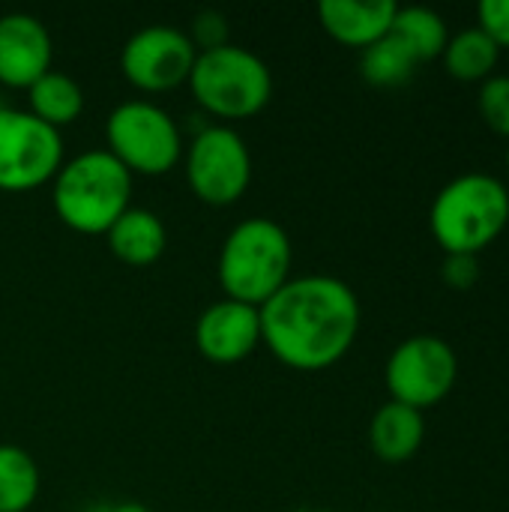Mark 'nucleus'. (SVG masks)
<instances>
[{"label":"nucleus","instance_id":"nucleus-7","mask_svg":"<svg viewBox=\"0 0 509 512\" xmlns=\"http://www.w3.org/2000/svg\"><path fill=\"white\" fill-rule=\"evenodd\" d=\"M63 138L30 111L0 108V189L27 192L57 177Z\"/></svg>","mask_w":509,"mask_h":512},{"label":"nucleus","instance_id":"nucleus-25","mask_svg":"<svg viewBox=\"0 0 509 512\" xmlns=\"http://www.w3.org/2000/svg\"><path fill=\"white\" fill-rule=\"evenodd\" d=\"M105 512H150L147 507H141V504H135V501H126V504H117V507H111V510Z\"/></svg>","mask_w":509,"mask_h":512},{"label":"nucleus","instance_id":"nucleus-15","mask_svg":"<svg viewBox=\"0 0 509 512\" xmlns=\"http://www.w3.org/2000/svg\"><path fill=\"white\" fill-rule=\"evenodd\" d=\"M108 246L114 258L129 267H150L165 255L168 231L153 210L129 207L108 231Z\"/></svg>","mask_w":509,"mask_h":512},{"label":"nucleus","instance_id":"nucleus-4","mask_svg":"<svg viewBox=\"0 0 509 512\" xmlns=\"http://www.w3.org/2000/svg\"><path fill=\"white\" fill-rule=\"evenodd\" d=\"M291 240L273 219L240 222L219 252V285L228 300L264 306L291 276Z\"/></svg>","mask_w":509,"mask_h":512},{"label":"nucleus","instance_id":"nucleus-22","mask_svg":"<svg viewBox=\"0 0 509 512\" xmlns=\"http://www.w3.org/2000/svg\"><path fill=\"white\" fill-rule=\"evenodd\" d=\"M477 18H480L477 27L498 48H509V0H483L477 6Z\"/></svg>","mask_w":509,"mask_h":512},{"label":"nucleus","instance_id":"nucleus-26","mask_svg":"<svg viewBox=\"0 0 509 512\" xmlns=\"http://www.w3.org/2000/svg\"><path fill=\"white\" fill-rule=\"evenodd\" d=\"M300 512H330V510H312V507H309V510H300Z\"/></svg>","mask_w":509,"mask_h":512},{"label":"nucleus","instance_id":"nucleus-9","mask_svg":"<svg viewBox=\"0 0 509 512\" xmlns=\"http://www.w3.org/2000/svg\"><path fill=\"white\" fill-rule=\"evenodd\" d=\"M186 180L192 192L216 207L246 195L252 180V156L246 141L228 126L204 129L186 153Z\"/></svg>","mask_w":509,"mask_h":512},{"label":"nucleus","instance_id":"nucleus-6","mask_svg":"<svg viewBox=\"0 0 509 512\" xmlns=\"http://www.w3.org/2000/svg\"><path fill=\"white\" fill-rule=\"evenodd\" d=\"M105 138L108 153L129 174H168L183 153L177 123L153 102L117 105L105 123Z\"/></svg>","mask_w":509,"mask_h":512},{"label":"nucleus","instance_id":"nucleus-19","mask_svg":"<svg viewBox=\"0 0 509 512\" xmlns=\"http://www.w3.org/2000/svg\"><path fill=\"white\" fill-rule=\"evenodd\" d=\"M39 471L27 450L0 444V512H24L36 501Z\"/></svg>","mask_w":509,"mask_h":512},{"label":"nucleus","instance_id":"nucleus-17","mask_svg":"<svg viewBox=\"0 0 509 512\" xmlns=\"http://www.w3.org/2000/svg\"><path fill=\"white\" fill-rule=\"evenodd\" d=\"M30 114L42 123H48L51 129L60 132V126H69L81 117V108H84V93L81 87L63 75V72H54L48 69L30 90Z\"/></svg>","mask_w":509,"mask_h":512},{"label":"nucleus","instance_id":"nucleus-10","mask_svg":"<svg viewBox=\"0 0 509 512\" xmlns=\"http://www.w3.org/2000/svg\"><path fill=\"white\" fill-rule=\"evenodd\" d=\"M198 48L192 45L189 33L165 24H153L138 30L123 54L120 69L126 81L144 93H162L183 81H189V72L195 66Z\"/></svg>","mask_w":509,"mask_h":512},{"label":"nucleus","instance_id":"nucleus-14","mask_svg":"<svg viewBox=\"0 0 509 512\" xmlns=\"http://www.w3.org/2000/svg\"><path fill=\"white\" fill-rule=\"evenodd\" d=\"M423 438H426L423 411L408 408V405L393 402V399L375 411L372 426H369V441H372L375 456L381 462H390V465L414 459Z\"/></svg>","mask_w":509,"mask_h":512},{"label":"nucleus","instance_id":"nucleus-3","mask_svg":"<svg viewBox=\"0 0 509 512\" xmlns=\"http://www.w3.org/2000/svg\"><path fill=\"white\" fill-rule=\"evenodd\" d=\"M51 198L63 225L78 234H105L129 210L132 174L108 150H87L60 165Z\"/></svg>","mask_w":509,"mask_h":512},{"label":"nucleus","instance_id":"nucleus-2","mask_svg":"<svg viewBox=\"0 0 509 512\" xmlns=\"http://www.w3.org/2000/svg\"><path fill=\"white\" fill-rule=\"evenodd\" d=\"M509 189L492 174H462L432 201L429 228L447 255L477 258L507 228Z\"/></svg>","mask_w":509,"mask_h":512},{"label":"nucleus","instance_id":"nucleus-8","mask_svg":"<svg viewBox=\"0 0 509 512\" xmlns=\"http://www.w3.org/2000/svg\"><path fill=\"white\" fill-rule=\"evenodd\" d=\"M387 390L393 402L426 411L444 402L459 378L456 351L432 333L405 339L387 360Z\"/></svg>","mask_w":509,"mask_h":512},{"label":"nucleus","instance_id":"nucleus-18","mask_svg":"<svg viewBox=\"0 0 509 512\" xmlns=\"http://www.w3.org/2000/svg\"><path fill=\"white\" fill-rule=\"evenodd\" d=\"M390 33L417 57V63H426V60L441 57L444 48H447V42H450L444 18L435 9H426V6L396 9V18H393Z\"/></svg>","mask_w":509,"mask_h":512},{"label":"nucleus","instance_id":"nucleus-12","mask_svg":"<svg viewBox=\"0 0 509 512\" xmlns=\"http://www.w3.org/2000/svg\"><path fill=\"white\" fill-rule=\"evenodd\" d=\"M51 69V33L33 15L0 18V84L30 90Z\"/></svg>","mask_w":509,"mask_h":512},{"label":"nucleus","instance_id":"nucleus-23","mask_svg":"<svg viewBox=\"0 0 509 512\" xmlns=\"http://www.w3.org/2000/svg\"><path fill=\"white\" fill-rule=\"evenodd\" d=\"M192 45L201 48V51H210V48H219L225 45V21L219 12H201L195 18V27H192Z\"/></svg>","mask_w":509,"mask_h":512},{"label":"nucleus","instance_id":"nucleus-1","mask_svg":"<svg viewBox=\"0 0 509 512\" xmlns=\"http://www.w3.org/2000/svg\"><path fill=\"white\" fill-rule=\"evenodd\" d=\"M261 339L282 366L321 372L336 366L360 330V300L342 279H288L261 309Z\"/></svg>","mask_w":509,"mask_h":512},{"label":"nucleus","instance_id":"nucleus-27","mask_svg":"<svg viewBox=\"0 0 509 512\" xmlns=\"http://www.w3.org/2000/svg\"><path fill=\"white\" fill-rule=\"evenodd\" d=\"M507 171H509V150H507Z\"/></svg>","mask_w":509,"mask_h":512},{"label":"nucleus","instance_id":"nucleus-16","mask_svg":"<svg viewBox=\"0 0 509 512\" xmlns=\"http://www.w3.org/2000/svg\"><path fill=\"white\" fill-rule=\"evenodd\" d=\"M444 66L456 81L465 84H483L486 78L495 75V66L501 60V48L480 30V27H468L456 36H450L447 48H444Z\"/></svg>","mask_w":509,"mask_h":512},{"label":"nucleus","instance_id":"nucleus-21","mask_svg":"<svg viewBox=\"0 0 509 512\" xmlns=\"http://www.w3.org/2000/svg\"><path fill=\"white\" fill-rule=\"evenodd\" d=\"M477 105H480V117L486 120V126L509 138V75L486 78L480 87Z\"/></svg>","mask_w":509,"mask_h":512},{"label":"nucleus","instance_id":"nucleus-20","mask_svg":"<svg viewBox=\"0 0 509 512\" xmlns=\"http://www.w3.org/2000/svg\"><path fill=\"white\" fill-rule=\"evenodd\" d=\"M417 66H420L417 57L393 33L363 48V57H360V72L375 87H399L414 75Z\"/></svg>","mask_w":509,"mask_h":512},{"label":"nucleus","instance_id":"nucleus-11","mask_svg":"<svg viewBox=\"0 0 509 512\" xmlns=\"http://www.w3.org/2000/svg\"><path fill=\"white\" fill-rule=\"evenodd\" d=\"M261 342V312L258 306L219 300L207 306L195 324V345L198 351L219 366H234L246 360L255 345Z\"/></svg>","mask_w":509,"mask_h":512},{"label":"nucleus","instance_id":"nucleus-13","mask_svg":"<svg viewBox=\"0 0 509 512\" xmlns=\"http://www.w3.org/2000/svg\"><path fill=\"white\" fill-rule=\"evenodd\" d=\"M396 9L393 0H321L318 18L336 42L369 48L390 33Z\"/></svg>","mask_w":509,"mask_h":512},{"label":"nucleus","instance_id":"nucleus-5","mask_svg":"<svg viewBox=\"0 0 509 512\" xmlns=\"http://www.w3.org/2000/svg\"><path fill=\"white\" fill-rule=\"evenodd\" d=\"M195 102L225 120L255 117L273 96V75L267 63L240 45H219L198 51L189 72Z\"/></svg>","mask_w":509,"mask_h":512},{"label":"nucleus","instance_id":"nucleus-24","mask_svg":"<svg viewBox=\"0 0 509 512\" xmlns=\"http://www.w3.org/2000/svg\"><path fill=\"white\" fill-rule=\"evenodd\" d=\"M480 279V264L471 255H450V261L444 264V282L456 291L474 288Z\"/></svg>","mask_w":509,"mask_h":512}]
</instances>
